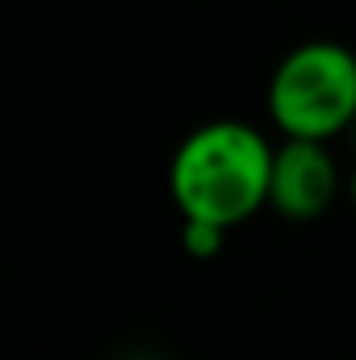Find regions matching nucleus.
I'll list each match as a JSON object with an SVG mask.
<instances>
[{
	"label": "nucleus",
	"instance_id": "nucleus-1",
	"mask_svg": "<svg viewBox=\"0 0 356 360\" xmlns=\"http://www.w3.org/2000/svg\"><path fill=\"white\" fill-rule=\"evenodd\" d=\"M268 139L248 122H210L193 130L172 155L168 188L184 218L239 226L268 205L272 180Z\"/></svg>",
	"mask_w": 356,
	"mask_h": 360
},
{
	"label": "nucleus",
	"instance_id": "nucleus-2",
	"mask_svg": "<svg viewBox=\"0 0 356 360\" xmlns=\"http://www.w3.org/2000/svg\"><path fill=\"white\" fill-rule=\"evenodd\" d=\"M268 113L285 139H336L356 126V55L344 42L293 46L272 80Z\"/></svg>",
	"mask_w": 356,
	"mask_h": 360
},
{
	"label": "nucleus",
	"instance_id": "nucleus-5",
	"mask_svg": "<svg viewBox=\"0 0 356 360\" xmlns=\"http://www.w3.org/2000/svg\"><path fill=\"white\" fill-rule=\"evenodd\" d=\"M348 193H352V205H356V172H352V180H348Z\"/></svg>",
	"mask_w": 356,
	"mask_h": 360
},
{
	"label": "nucleus",
	"instance_id": "nucleus-3",
	"mask_svg": "<svg viewBox=\"0 0 356 360\" xmlns=\"http://www.w3.org/2000/svg\"><path fill=\"white\" fill-rule=\"evenodd\" d=\"M340 193V164L323 139H285L272 151L268 205L289 222H314Z\"/></svg>",
	"mask_w": 356,
	"mask_h": 360
},
{
	"label": "nucleus",
	"instance_id": "nucleus-4",
	"mask_svg": "<svg viewBox=\"0 0 356 360\" xmlns=\"http://www.w3.org/2000/svg\"><path fill=\"white\" fill-rule=\"evenodd\" d=\"M227 239V226L218 222H201V218H184V248L189 256H214Z\"/></svg>",
	"mask_w": 356,
	"mask_h": 360
}]
</instances>
